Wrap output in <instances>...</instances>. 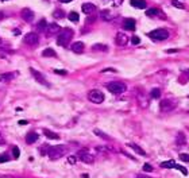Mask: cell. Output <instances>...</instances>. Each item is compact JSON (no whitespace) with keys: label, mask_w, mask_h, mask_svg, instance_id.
<instances>
[{"label":"cell","mask_w":189,"mask_h":178,"mask_svg":"<svg viewBox=\"0 0 189 178\" xmlns=\"http://www.w3.org/2000/svg\"><path fill=\"white\" fill-rule=\"evenodd\" d=\"M176 105H177L176 101H173V100H170V99H166V100H162V101H161L159 108L162 112H170L176 108Z\"/></svg>","instance_id":"8992f818"},{"label":"cell","mask_w":189,"mask_h":178,"mask_svg":"<svg viewBox=\"0 0 189 178\" xmlns=\"http://www.w3.org/2000/svg\"><path fill=\"white\" fill-rule=\"evenodd\" d=\"M174 169H177V170H180V171H181L182 174H184V176H188V170H187V169H185L184 166H180V165H177V163H176Z\"/></svg>","instance_id":"4dcf8cb0"},{"label":"cell","mask_w":189,"mask_h":178,"mask_svg":"<svg viewBox=\"0 0 189 178\" xmlns=\"http://www.w3.org/2000/svg\"><path fill=\"white\" fill-rule=\"evenodd\" d=\"M23 42L28 46H35V45H38V42H39V38H38V35L35 33H27L26 35L23 37Z\"/></svg>","instance_id":"52a82bcc"},{"label":"cell","mask_w":189,"mask_h":178,"mask_svg":"<svg viewBox=\"0 0 189 178\" xmlns=\"http://www.w3.org/2000/svg\"><path fill=\"white\" fill-rule=\"evenodd\" d=\"M180 159L184 162H189V154H185V152H182V154H180Z\"/></svg>","instance_id":"e575fe53"},{"label":"cell","mask_w":189,"mask_h":178,"mask_svg":"<svg viewBox=\"0 0 189 178\" xmlns=\"http://www.w3.org/2000/svg\"><path fill=\"white\" fill-rule=\"evenodd\" d=\"M46 29H47V22L45 19H41L39 22H38V30L45 31L46 33Z\"/></svg>","instance_id":"484cf974"},{"label":"cell","mask_w":189,"mask_h":178,"mask_svg":"<svg viewBox=\"0 0 189 178\" xmlns=\"http://www.w3.org/2000/svg\"><path fill=\"white\" fill-rule=\"evenodd\" d=\"M174 166H176L174 161H166L161 163V167H165V169H174Z\"/></svg>","instance_id":"d4e9b609"},{"label":"cell","mask_w":189,"mask_h":178,"mask_svg":"<svg viewBox=\"0 0 189 178\" xmlns=\"http://www.w3.org/2000/svg\"><path fill=\"white\" fill-rule=\"evenodd\" d=\"M107 89L111 93H113V95H120V93L126 92L127 86H126V84L119 82V81H112V82L107 84Z\"/></svg>","instance_id":"3957f363"},{"label":"cell","mask_w":189,"mask_h":178,"mask_svg":"<svg viewBox=\"0 0 189 178\" xmlns=\"http://www.w3.org/2000/svg\"><path fill=\"white\" fill-rule=\"evenodd\" d=\"M19 124H22V126H24V124H27L26 120H19Z\"/></svg>","instance_id":"ee69618b"},{"label":"cell","mask_w":189,"mask_h":178,"mask_svg":"<svg viewBox=\"0 0 189 178\" xmlns=\"http://www.w3.org/2000/svg\"><path fill=\"white\" fill-rule=\"evenodd\" d=\"M81 178H89V176H88V174H83V176H81Z\"/></svg>","instance_id":"bcb514c9"},{"label":"cell","mask_w":189,"mask_h":178,"mask_svg":"<svg viewBox=\"0 0 189 178\" xmlns=\"http://www.w3.org/2000/svg\"><path fill=\"white\" fill-rule=\"evenodd\" d=\"M43 134H45V136H46V138H49V139H54V140H58L59 139V136L57 135L55 132L50 131V130H43Z\"/></svg>","instance_id":"44dd1931"},{"label":"cell","mask_w":189,"mask_h":178,"mask_svg":"<svg viewBox=\"0 0 189 178\" xmlns=\"http://www.w3.org/2000/svg\"><path fill=\"white\" fill-rule=\"evenodd\" d=\"M3 16H4V15H3V12H0V20L3 19Z\"/></svg>","instance_id":"c3c4849f"},{"label":"cell","mask_w":189,"mask_h":178,"mask_svg":"<svg viewBox=\"0 0 189 178\" xmlns=\"http://www.w3.org/2000/svg\"><path fill=\"white\" fill-rule=\"evenodd\" d=\"M30 73L34 76V79H35L39 84H42V85H45V86H50V84L47 82V81L45 80V77H43V74L42 73H39V72H37L35 69H33V68H30Z\"/></svg>","instance_id":"ba28073f"},{"label":"cell","mask_w":189,"mask_h":178,"mask_svg":"<svg viewBox=\"0 0 189 178\" xmlns=\"http://www.w3.org/2000/svg\"><path fill=\"white\" fill-rule=\"evenodd\" d=\"M72 51L73 53H77V54H81L84 51V43L83 42H74L73 45L70 46Z\"/></svg>","instance_id":"9a60e30c"},{"label":"cell","mask_w":189,"mask_h":178,"mask_svg":"<svg viewBox=\"0 0 189 178\" xmlns=\"http://www.w3.org/2000/svg\"><path fill=\"white\" fill-rule=\"evenodd\" d=\"M131 5L135 8H139V10H143V8H146V2L144 0H130Z\"/></svg>","instance_id":"ac0fdd59"},{"label":"cell","mask_w":189,"mask_h":178,"mask_svg":"<svg viewBox=\"0 0 189 178\" xmlns=\"http://www.w3.org/2000/svg\"><path fill=\"white\" fill-rule=\"evenodd\" d=\"M68 18L70 22H78V19H80V16H78V14L76 11H72L70 14L68 15Z\"/></svg>","instance_id":"4316f807"},{"label":"cell","mask_w":189,"mask_h":178,"mask_svg":"<svg viewBox=\"0 0 189 178\" xmlns=\"http://www.w3.org/2000/svg\"><path fill=\"white\" fill-rule=\"evenodd\" d=\"M93 132H94V134H96V135H97V136H102V138H103V139H109V138H108V136H107V135H104V134H103V132H102V131H100V130H94V131H93Z\"/></svg>","instance_id":"d590c367"},{"label":"cell","mask_w":189,"mask_h":178,"mask_svg":"<svg viewBox=\"0 0 189 178\" xmlns=\"http://www.w3.org/2000/svg\"><path fill=\"white\" fill-rule=\"evenodd\" d=\"M53 16H54L55 19H62V18H64V11H61V10H55V11H54V14H53Z\"/></svg>","instance_id":"f546056e"},{"label":"cell","mask_w":189,"mask_h":178,"mask_svg":"<svg viewBox=\"0 0 189 178\" xmlns=\"http://www.w3.org/2000/svg\"><path fill=\"white\" fill-rule=\"evenodd\" d=\"M38 140V134L35 132H28L27 136H26V142L28 143V145H31V143H35Z\"/></svg>","instance_id":"ffe728a7"},{"label":"cell","mask_w":189,"mask_h":178,"mask_svg":"<svg viewBox=\"0 0 189 178\" xmlns=\"http://www.w3.org/2000/svg\"><path fill=\"white\" fill-rule=\"evenodd\" d=\"M12 77H14V74H12V73L2 74V76H0V82H8V81L12 80Z\"/></svg>","instance_id":"603a6c76"},{"label":"cell","mask_w":189,"mask_h":178,"mask_svg":"<svg viewBox=\"0 0 189 178\" xmlns=\"http://www.w3.org/2000/svg\"><path fill=\"white\" fill-rule=\"evenodd\" d=\"M55 73H58V74H64V76H65L66 72H65V70H55Z\"/></svg>","instance_id":"b9f144b4"},{"label":"cell","mask_w":189,"mask_h":178,"mask_svg":"<svg viewBox=\"0 0 189 178\" xmlns=\"http://www.w3.org/2000/svg\"><path fill=\"white\" fill-rule=\"evenodd\" d=\"M81 10H83L84 14L87 15H92L94 11H96V5L92 4V3H84L83 7H81Z\"/></svg>","instance_id":"4fadbf2b"},{"label":"cell","mask_w":189,"mask_h":178,"mask_svg":"<svg viewBox=\"0 0 189 178\" xmlns=\"http://www.w3.org/2000/svg\"><path fill=\"white\" fill-rule=\"evenodd\" d=\"M184 143H185L184 142V135H182V132H180L178 134V145L181 146V145H184Z\"/></svg>","instance_id":"60d3db41"},{"label":"cell","mask_w":189,"mask_h":178,"mask_svg":"<svg viewBox=\"0 0 189 178\" xmlns=\"http://www.w3.org/2000/svg\"><path fill=\"white\" fill-rule=\"evenodd\" d=\"M105 4H109V5H112V7H119V5L122 4V2L123 0H103Z\"/></svg>","instance_id":"cb8c5ba5"},{"label":"cell","mask_w":189,"mask_h":178,"mask_svg":"<svg viewBox=\"0 0 189 178\" xmlns=\"http://www.w3.org/2000/svg\"><path fill=\"white\" fill-rule=\"evenodd\" d=\"M162 12H161L158 8H149V10L146 11V15L150 18H154V16H158V18H165L163 15H161Z\"/></svg>","instance_id":"2e32d148"},{"label":"cell","mask_w":189,"mask_h":178,"mask_svg":"<svg viewBox=\"0 0 189 178\" xmlns=\"http://www.w3.org/2000/svg\"><path fill=\"white\" fill-rule=\"evenodd\" d=\"M131 43H132V45H139L141 39L138 38V37H132V38H131Z\"/></svg>","instance_id":"74e56055"},{"label":"cell","mask_w":189,"mask_h":178,"mask_svg":"<svg viewBox=\"0 0 189 178\" xmlns=\"http://www.w3.org/2000/svg\"><path fill=\"white\" fill-rule=\"evenodd\" d=\"M88 99H89V101L94 103V104H100V103L104 101V95H103V92L94 89V90H91V92H89Z\"/></svg>","instance_id":"5b68a950"},{"label":"cell","mask_w":189,"mask_h":178,"mask_svg":"<svg viewBox=\"0 0 189 178\" xmlns=\"http://www.w3.org/2000/svg\"><path fill=\"white\" fill-rule=\"evenodd\" d=\"M137 178H150V177H147V176H138Z\"/></svg>","instance_id":"7dc6e473"},{"label":"cell","mask_w":189,"mask_h":178,"mask_svg":"<svg viewBox=\"0 0 189 178\" xmlns=\"http://www.w3.org/2000/svg\"><path fill=\"white\" fill-rule=\"evenodd\" d=\"M116 16H118V14H115V12L111 11V10H103L100 12V18H102L104 22H111V20L115 19Z\"/></svg>","instance_id":"9c48e42d"},{"label":"cell","mask_w":189,"mask_h":178,"mask_svg":"<svg viewBox=\"0 0 189 178\" xmlns=\"http://www.w3.org/2000/svg\"><path fill=\"white\" fill-rule=\"evenodd\" d=\"M80 159L84 163H93L94 162V157L87 151H80Z\"/></svg>","instance_id":"7c38bea8"},{"label":"cell","mask_w":189,"mask_h":178,"mask_svg":"<svg viewBox=\"0 0 189 178\" xmlns=\"http://www.w3.org/2000/svg\"><path fill=\"white\" fill-rule=\"evenodd\" d=\"M59 2H61V3H70L72 0H59Z\"/></svg>","instance_id":"f6af8a7d"},{"label":"cell","mask_w":189,"mask_h":178,"mask_svg":"<svg viewBox=\"0 0 189 178\" xmlns=\"http://www.w3.org/2000/svg\"><path fill=\"white\" fill-rule=\"evenodd\" d=\"M42 57H57V53L53 49H46L42 51Z\"/></svg>","instance_id":"7402d4cb"},{"label":"cell","mask_w":189,"mask_h":178,"mask_svg":"<svg viewBox=\"0 0 189 178\" xmlns=\"http://www.w3.org/2000/svg\"><path fill=\"white\" fill-rule=\"evenodd\" d=\"M143 171H153V166L149 163H144L143 165Z\"/></svg>","instance_id":"f35d334b"},{"label":"cell","mask_w":189,"mask_h":178,"mask_svg":"<svg viewBox=\"0 0 189 178\" xmlns=\"http://www.w3.org/2000/svg\"><path fill=\"white\" fill-rule=\"evenodd\" d=\"M68 162L70 165H76V162H77V158H76L74 155H70V157H68Z\"/></svg>","instance_id":"8d00e7d4"},{"label":"cell","mask_w":189,"mask_h":178,"mask_svg":"<svg viewBox=\"0 0 189 178\" xmlns=\"http://www.w3.org/2000/svg\"><path fill=\"white\" fill-rule=\"evenodd\" d=\"M93 50H102V51H107L108 47H107L105 45H100V43H97V45H93Z\"/></svg>","instance_id":"f1b7e54d"},{"label":"cell","mask_w":189,"mask_h":178,"mask_svg":"<svg viewBox=\"0 0 189 178\" xmlns=\"http://www.w3.org/2000/svg\"><path fill=\"white\" fill-rule=\"evenodd\" d=\"M115 40H116V45L118 46H126L127 45V42H128V37L124 33H118L116 34Z\"/></svg>","instance_id":"30bf717a"},{"label":"cell","mask_w":189,"mask_h":178,"mask_svg":"<svg viewBox=\"0 0 189 178\" xmlns=\"http://www.w3.org/2000/svg\"><path fill=\"white\" fill-rule=\"evenodd\" d=\"M19 154H20L19 148L16 147V146H14V147H12V155H14V158H15V159H18V158H19Z\"/></svg>","instance_id":"1f68e13d"},{"label":"cell","mask_w":189,"mask_h":178,"mask_svg":"<svg viewBox=\"0 0 189 178\" xmlns=\"http://www.w3.org/2000/svg\"><path fill=\"white\" fill-rule=\"evenodd\" d=\"M61 31V27L55 23H52V24H47V29H46V33L47 34H57Z\"/></svg>","instance_id":"e0dca14e"},{"label":"cell","mask_w":189,"mask_h":178,"mask_svg":"<svg viewBox=\"0 0 189 178\" xmlns=\"http://www.w3.org/2000/svg\"><path fill=\"white\" fill-rule=\"evenodd\" d=\"M20 16L23 20L26 22H31L34 19V12L30 10V8H23V10L20 11Z\"/></svg>","instance_id":"8fae6325"},{"label":"cell","mask_w":189,"mask_h":178,"mask_svg":"<svg viewBox=\"0 0 189 178\" xmlns=\"http://www.w3.org/2000/svg\"><path fill=\"white\" fill-rule=\"evenodd\" d=\"M149 37L154 40H165V39H168V37H169V31L165 29H157V30L150 31Z\"/></svg>","instance_id":"277c9868"},{"label":"cell","mask_w":189,"mask_h":178,"mask_svg":"<svg viewBox=\"0 0 189 178\" xmlns=\"http://www.w3.org/2000/svg\"><path fill=\"white\" fill-rule=\"evenodd\" d=\"M7 161H9V157H8V155H5V154L0 155V163H3V162H7Z\"/></svg>","instance_id":"ab89813d"},{"label":"cell","mask_w":189,"mask_h":178,"mask_svg":"<svg viewBox=\"0 0 189 178\" xmlns=\"http://www.w3.org/2000/svg\"><path fill=\"white\" fill-rule=\"evenodd\" d=\"M172 5H173V7L181 8V10H182V8H184V4H181V3H180V2H177V0H173V2H172Z\"/></svg>","instance_id":"d6a6232c"},{"label":"cell","mask_w":189,"mask_h":178,"mask_svg":"<svg viewBox=\"0 0 189 178\" xmlns=\"http://www.w3.org/2000/svg\"><path fill=\"white\" fill-rule=\"evenodd\" d=\"M49 146L45 145L43 147H41V155H47V151H49Z\"/></svg>","instance_id":"836d02e7"},{"label":"cell","mask_w":189,"mask_h":178,"mask_svg":"<svg viewBox=\"0 0 189 178\" xmlns=\"http://www.w3.org/2000/svg\"><path fill=\"white\" fill-rule=\"evenodd\" d=\"M65 152H66V147H65V146H53V147L49 148L47 155H49V158L52 159V161H57V159L64 157Z\"/></svg>","instance_id":"7a4b0ae2"},{"label":"cell","mask_w":189,"mask_h":178,"mask_svg":"<svg viewBox=\"0 0 189 178\" xmlns=\"http://www.w3.org/2000/svg\"><path fill=\"white\" fill-rule=\"evenodd\" d=\"M128 147H131L135 152H137V154H139V155H143V157H146V155H147L146 151H144L142 147H139L138 145H135V143H128Z\"/></svg>","instance_id":"d6986e66"},{"label":"cell","mask_w":189,"mask_h":178,"mask_svg":"<svg viewBox=\"0 0 189 178\" xmlns=\"http://www.w3.org/2000/svg\"><path fill=\"white\" fill-rule=\"evenodd\" d=\"M123 27L126 30H130V31H134L135 30V20L128 18V19H124L123 20Z\"/></svg>","instance_id":"5bb4252c"},{"label":"cell","mask_w":189,"mask_h":178,"mask_svg":"<svg viewBox=\"0 0 189 178\" xmlns=\"http://www.w3.org/2000/svg\"><path fill=\"white\" fill-rule=\"evenodd\" d=\"M4 143V139H3V135H2V132H0V145H3Z\"/></svg>","instance_id":"7bdbcfd3"},{"label":"cell","mask_w":189,"mask_h":178,"mask_svg":"<svg viewBox=\"0 0 189 178\" xmlns=\"http://www.w3.org/2000/svg\"><path fill=\"white\" fill-rule=\"evenodd\" d=\"M72 38H73V30L72 29H64L59 31L58 38H57V45L62 46V47H66V46L70 43Z\"/></svg>","instance_id":"6da1fadb"},{"label":"cell","mask_w":189,"mask_h":178,"mask_svg":"<svg viewBox=\"0 0 189 178\" xmlns=\"http://www.w3.org/2000/svg\"><path fill=\"white\" fill-rule=\"evenodd\" d=\"M151 97H154V99H159L161 97V90L158 88H154L153 90H151Z\"/></svg>","instance_id":"83f0119b"}]
</instances>
